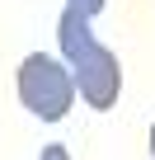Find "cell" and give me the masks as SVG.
Returning a JSON list of instances; mask_svg holds the SVG:
<instances>
[{
  "instance_id": "6da1fadb",
  "label": "cell",
  "mask_w": 155,
  "mask_h": 160,
  "mask_svg": "<svg viewBox=\"0 0 155 160\" xmlns=\"http://www.w3.org/2000/svg\"><path fill=\"white\" fill-rule=\"evenodd\" d=\"M56 47H61V61L75 75L80 99L90 108H113L118 94H122V66H118V52L94 38L90 14H80V10L66 5L61 19H56Z\"/></svg>"
},
{
  "instance_id": "7a4b0ae2",
  "label": "cell",
  "mask_w": 155,
  "mask_h": 160,
  "mask_svg": "<svg viewBox=\"0 0 155 160\" xmlns=\"http://www.w3.org/2000/svg\"><path fill=\"white\" fill-rule=\"evenodd\" d=\"M75 94H80V90H75V75H70L66 61L42 57V52H28V57L19 61V104H24L33 118L61 122V118L70 113Z\"/></svg>"
},
{
  "instance_id": "3957f363",
  "label": "cell",
  "mask_w": 155,
  "mask_h": 160,
  "mask_svg": "<svg viewBox=\"0 0 155 160\" xmlns=\"http://www.w3.org/2000/svg\"><path fill=\"white\" fill-rule=\"evenodd\" d=\"M66 5H70V10H80V14H90V19H94V14H99L104 5H108V0H66Z\"/></svg>"
},
{
  "instance_id": "277c9868",
  "label": "cell",
  "mask_w": 155,
  "mask_h": 160,
  "mask_svg": "<svg viewBox=\"0 0 155 160\" xmlns=\"http://www.w3.org/2000/svg\"><path fill=\"white\" fill-rule=\"evenodd\" d=\"M38 160H70V155H66V146H42Z\"/></svg>"
},
{
  "instance_id": "5b68a950",
  "label": "cell",
  "mask_w": 155,
  "mask_h": 160,
  "mask_svg": "<svg viewBox=\"0 0 155 160\" xmlns=\"http://www.w3.org/2000/svg\"><path fill=\"white\" fill-rule=\"evenodd\" d=\"M150 160H155V122H150Z\"/></svg>"
}]
</instances>
